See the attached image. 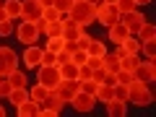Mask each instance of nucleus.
Returning <instances> with one entry per match:
<instances>
[{
    "mask_svg": "<svg viewBox=\"0 0 156 117\" xmlns=\"http://www.w3.org/2000/svg\"><path fill=\"white\" fill-rule=\"evenodd\" d=\"M86 3H91V5H99V3H101V0H86Z\"/></svg>",
    "mask_w": 156,
    "mask_h": 117,
    "instance_id": "nucleus-47",
    "label": "nucleus"
},
{
    "mask_svg": "<svg viewBox=\"0 0 156 117\" xmlns=\"http://www.w3.org/2000/svg\"><path fill=\"white\" fill-rule=\"evenodd\" d=\"M115 76H117V83H125V86H128L130 81H133V73H130V70H122V68H120V70H117Z\"/></svg>",
    "mask_w": 156,
    "mask_h": 117,
    "instance_id": "nucleus-36",
    "label": "nucleus"
},
{
    "mask_svg": "<svg viewBox=\"0 0 156 117\" xmlns=\"http://www.w3.org/2000/svg\"><path fill=\"white\" fill-rule=\"evenodd\" d=\"M62 81L60 70H57V65H39L37 68V83H42L44 89H57V83Z\"/></svg>",
    "mask_w": 156,
    "mask_h": 117,
    "instance_id": "nucleus-3",
    "label": "nucleus"
},
{
    "mask_svg": "<svg viewBox=\"0 0 156 117\" xmlns=\"http://www.w3.org/2000/svg\"><path fill=\"white\" fill-rule=\"evenodd\" d=\"M16 112H18V117H39V104L34 99H26L23 104L16 107Z\"/></svg>",
    "mask_w": 156,
    "mask_h": 117,
    "instance_id": "nucleus-15",
    "label": "nucleus"
},
{
    "mask_svg": "<svg viewBox=\"0 0 156 117\" xmlns=\"http://www.w3.org/2000/svg\"><path fill=\"white\" fill-rule=\"evenodd\" d=\"M8 99H11L13 104H16V107H18V104H23V101L29 99V89H26V86H21V89H11Z\"/></svg>",
    "mask_w": 156,
    "mask_h": 117,
    "instance_id": "nucleus-25",
    "label": "nucleus"
},
{
    "mask_svg": "<svg viewBox=\"0 0 156 117\" xmlns=\"http://www.w3.org/2000/svg\"><path fill=\"white\" fill-rule=\"evenodd\" d=\"M0 21H8V13H5V8L0 5Z\"/></svg>",
    "mask_w": 156,
    "mask_h": 117,
    "instance_id": "nucleus-45",
    "label": "nucleus"
},
{
    "mask_svg": "<svg viewBox=\"0 0 156 117\" xmlns=\"http://www.w3.org/2000/svg\"><path fill=\"white\" fill-rule=\"evenodd\" d=\"M8 34H13V21L8 18V21H0V37H8Z\"/></svg>",
    "mask_w": 156,
    "mask_h": 117,
    "instance_id": "nucleus-39",
    "label": "nucleus"
},
{
    "mask_svg": "<svg viewBox=\"0 0 156 117\" xmlns=\"http://www.w3.org/2000/svg\"><path fill=\"white\" fill-rule=\"evenodd\" d=\"M138 42H156V26H154V23H148V21H146L143 23V26H140L138 29Z\"/></svg>",
    "mask_w": 156,
    "mask_h": 117,
    "instance_id": "nucleus-20",
    "label": "nucleus"
},
{
    "mask_svg": "<svg viewBox=\"0 0 156 117\" xmlns=\"http://www.w3.org/2000/svg\"><path fill=\"white\" fill-rule=\"evenodd\" d=\"M5 78H8V83H11L13 89H21V86H26V83H29V81H26V73H21L18 68H16L13 73H8Z\"/></svg>",
    "mask_w": 156,
    "mask_h": 117,
    "instance_id": "nucleus-22",
    "label": "nucleus"
},
{
    "mask_svg": "<svg viewBox=\"0 0 156 117\" xmlns=\"http://www.w3.org/2000/svg\"><path fill=\"white\" fill-rule=\"evenodd\" d=\"M3 8H5V13H8V18H11V21L21 18V0H5V3H3Z\"/></svg>",
    "mask_w": 156,
    "mask_h": 117,
    "instance_id": "nucleus-21",
    "label": "nucleus"
},
{
    "mask_svg": "<svg viewBox=\"0 0 156 117\" xmlns=\"http://www.w3.org/2000/svg\"><path fill=\"white\" fill-rule=\"evenodd\" d=\"M96 89H99V83H96L94 78H89V81H78V91H86V94L94 96V94H96Z\"/></svg>",
    "mask_w": 156,
    "mask_h": 117,
    "instance_id": "nucleus-30",
    "label": "nucleus"
},
{
    "mask_svg": "<svg viewBox=\"0 0 156 117\" xmlns=\"http://www.w3.org/2000/svg\"><path fill=\"white\" fill-rule=\"evenodd\" d=\"M104 107L112 117H125V112H128V101H120V99H109Z\"/></svg>",
    "mask_w": 156,
    "mask_h": 117,
    "instance_id": "nucleus-17",
    "label": "nucleus"
},
{
    "mask_svg": "<svg viewBox=\"0 0 156 117\" xmlns=\"http://www.w3.org/2000/svg\"><path fill=\"white\" fill-rule=\"evenodd\" d=\"M16 39L18 42H23V44H34L39 39V29L34 21H21V26L16 29Z\"/></svg>",
    "mask_w": 156,
    "mask_h": 117,
    "instance_id": "nucleus-7",
    "label": "nucleus"
},
{
    "mask_svg": "<svg viewBox=\"0 0 156 117\" xmlns=\"http://www.w3.org/2000/svg\"><path fill=\"white\" fill-rule=\"evenodd\" d=\"M57 70H60V76L68 78V81H78V65H76L73 60L60 62V65H57Z\"/></svg>",
    "mask_w": 156,
    "mask_h": 117,
    "instance_id": "nucleus-18",
    "label": "nucleus"
},
{
    "mask_svg": "<svg viewBox=\"0 0 156 117\" xmlns=\"http://www.w3.org/2000/svg\"><path fill=\"white\" fill-rule=\"evenodd\" d=\"M47 94H50V89H44L42 83H37L34 89H29V99H34L37 104H42V101L47 99Z\"/></svg>",
    "mask_w": 156,
    "mask_h": 117,
    "instance_id": "nucleus-26",
    "label": "nucleus"
},
{
    "mask_svg": "<svg viewBox=\"0 0 156 117\" xmlns=\"http://www.w3.org/2000/svg\"><path fill=\"white\" fill-rule=\"evenodd\" d=\"M16 65H18L16 52H13L11 47H0V76L5 78L8 73H13V70H16Z\"/></svg>",
    "mask_w": 156,
    "mask_h": 117,
    "instance_id": "nucleus-8",
    "label": "nucleus"
},
{
    "mask_svg": "<svg viewBox=\"0 0 156 117\" xmlns=\"http://www.w3.org/2000/svg\"><path fill=\"white\" fill-rule=\"evenodd\" d=\"M128 101L130 104H138V107H148L154 101V94H151L148 83H140V81H130L128 83Z\"/></svg>",
    "mask_w": 156,
    "mask_h": 117,
    "instance_id": "nucleus-2",
    "label": "nucleus"
},
{
    "mask_svg": "<svg viewBox=\"0 0 156 117\" xmlns=\"http://www.w3.org/2000/svg\"><path fill=\"white\" fill-rule=\"evenodd\" d=\"M133 3H135V5H148L151 0H133Z\"/></svg>",
    "mask_w": 156,
    "mask_h": 117,
    "instance_id": "nucleus-46",
    "label": "nucleus"
},
{
    "mask_svg": "<svg viewBox=\"0 0 156 117\" xmlns=\"http://www.w3.org/2000/svg\"><path fill=\"white\" fill-rule=\"evenodd\" d=\"M57 94H60V99L65 101V104H70V99L78 94V81H68V78H62L60 83H57Z\"/></svg>",
    "mask_w": 156,
    "mask_h": 117,
    "instance_id": "nucleus-12",
    "label": "nucleus"
},
{
    "mask_svg": "<svg viewBox=\"0 0 156 117\" xmlns=\"http://www.w3.org/2000/svg\"><path fill=\"white\" fill-rule=\"evenodd\" d=\"M104 42H101V39H91V42H89V47H86V55H89V57H101V55H104Z\"/></svg>",
    "mask_w": 156,
    "mask_h": 117,
    "instance_id": "nucleus-23",
    "label": "nucleus"
},
{
    "mask_svg": "<svg viewBox=\"0 0 156 117\" xmlns=\"http://www.w3.org/2000/svg\"><path fill=\"white\" fill-rule=\"evenodd\" d=\"M42 18H44V21H60V11H57L55 5H50V8H44V11H42Z\"/></svg>",
    "mask_w": 156,
    "mask_h": 117,
    "instance_id": "nucleus-32",
    "label": "nucleus"
},
{
    "mask_svg": "<svg viewBox=\"0 0 156 117\" xmlns=\"http://www.w3.org/2000/svg\"><path fill=\"white\" fill-rule=\"evenodd\" d=\"M42 3L39 0H21V21H42Z\"/></svg>",
    "mask_w": 156,
    "mask_h": 117,
    "instance_id": "nucleus-6",
    "label": "nucleus"
},
{
    "mask_svg": "<svg viewBox=\"0 0 156 117\" xmlns=\"http://www.w3.org/2000/svg\"><path fill=\"white\" fill-rule=\"evenodd\" d=\"M0 78H3V76H0Z\"/></svg>",
    "mask_w": 156,
    "mask_h": 117,
    "instance_id": "nucleus-51",
    "label": "nucleus"
},
{
    "mask_svg": "<svg viewBox=\"0 0 156 117\" xmlns=\"http://www.w3.org/2000/svg\"><path fill=\"white\" fill-rule=\"evenodd\" d=\"M96 101H109V99H115V89H112V86H107V83H99V89H96Z\"/></svg>",
    "mask_w": 156,
    "mask_h": 117,
    "instance_id": "nucleus-24",
    "label": "nucleus"
},
{
    "mask_svg": "<svg viewBox=\"0 0 156 117\" xmlns=\"http://www.w3.org/2000/svg\"><path fill=\"white\" fill-rule=\"evenodd\" d=\"M70 104H73V109H76V112H91V109H94V104H96V96L86 94V91H78V94L70 99Z\"/></svg>",
    "mask_w": 156,
    "mask_h": 117,
    "instance_id": "nucleus-11",
    "label": "nucleus"
},
{
    "mask_svg": "<svg viewBox=\"0 0 156 117\" xmlns=\"http://www.w3.org/2000/svg\"><path fill=\"white\" fill-rule=\"evenodd\" d=\"M101 3H117V0H101Z\"/></svg>",
    "mask_w": 156,
    "mask_h": 117,
    "instance_id": "nucleus-49",
    "label": "nucleus"
},
{
    "mask_svg": "<svg viewBox=\"0 0 156 117\" xmlns=\"http://www.w3.org/2000/svg\"><path fill=\"white\" fill-rule=\"evenodd\" d=\"M52 5L60 11V16H68L70 8H73V0H52Z\"/></svg>",
    "mask_w": 156,
    "mask_h": 117,
    "instance_id": "nucleus-31",
    "label": "nucleus"
},
{
    "mask_svg": "<svg viewBox=\"0 0 156 117\" xmlns=\"http://www.w3.org/2000/svg\"><path fill=\"white\" fill-rule=\"evenodd\" d=\"M120 47H122L125 55H138V52H140V42H138V39H133V37H128Z\"/></svg>",
    "mask_w": 156,
    "mask_h": 117,
    "instance_id": "nucleus-27",
    "label": "nucleus"
},
{
    "mask_svg": "<svg viewBox=\"0 0 156 117\" xmlns=\"http://www.w3.org/2000/svg\"><path fill=\"white\" fill-rule=\"evenodd\" d=\"M62 50H65L68 55H73V52L78 50V42H65V44H62Z\"/></svg>",
    "mask_w": 156,
    "mask_h": 117,
    "instance_id": "nucleus-44",
    "label": "nucleus"
},
{
    "mask_svg": "<svg viewBox=\"0 0 156 117\" xmlns=\"http://www.w3.org/2000/svg\"><path fill=\"white\" fill-rule=\"evenodd\" d=\"M91 39H94V37H91V34H81V39H78V47H81V50H86V47H89V42H91Z\"/></svg>",
    "mask_w": 156,
    "mask_h": 117,
    "instance_id": "nucleus-42",
    "label": "nucleus"
},
{
    "mask_svg": "<svg viewBox=\"0 0 156 117\" xmlns=\"http://www.w3.org/2000/svg\"><path fill=\"white\" fill-rule=\"evenodd\" d=\"M0 117H5V109H3V107H0Z\"/></svg>",
    "mask_w": 156,
    "mask_h": 117,
    "instance_id": "nucleus-48",
    "label": "nucleus"
},
{
    "mask_svg": "<svg viewBox=\"0 0 156 117\" xmlns=\"http://www.w3.org/2000/svg\"><path fill=\"white\" fill-rule=\"evenodd\" d=\"M11 89H13V86L8 83V78H0V96H8V94H11Z\"/></svg>",
    "mask_w": 156,
    "mask_h": 117,
    "instance_id": "nucleus-41",
    "label": "nucleus"
},
{
    "mask_svg": "<svg viewBox=\"0 0 156 117\" xmlns=\"http://www.w3.org/2000/svg\"><path fill=\"white\" fill-rule=\"evenodd\" d=\"M115 5H117V11H120V13H128V11H135V3H133V0H117Z\"/></svg>",
    "mask_w": 156,
    "mask_h": 117,
    "instance_id": "nucleus-37",
    "label": "nucleus"
},
{
    "mask_svg": "<svg viewBox=\"0 0 156 117\" xmlns=\"http://www.w3.org/2000/svg\"><path fill=\"white\" fill-rule=\"evenodd\" d=\"M68 18H70L73 23H78V26L86 29L89 23L96 21V5H91V3H86V0H78V3H73Z\"/></svg>",
    "mask_w": 156,
    "mask_h": 117,
    "instance_id": "nucleus-1",
    "label": "nucleus"
},
{
    "mask_svg": "<svg viewBox=\"0 0 156 117\" xmlns=\"http://www.w3.org/2000/svg\"><path fill=\"white\" fill-rule=\"evenodd\" d=\"M62 104H65V101H62V99H60V94H57V91L52 89L50 94H47V99L42 101L39 107H47V109H55V112H60V109H62Z\"/></svg>",
    "mask_w": 156,
    "mask_h": 117,
    "instance_id": "nucleus-19",
    "label": "nucleus"
},
{
    "mask_svg": "<svg viewBox=\"0 0 156 117\" xmlns=\"http://www.w3.org/2000/svg\"><path fill=\"white\" fill-rule=\"evenodd\" d=\"M86 57H89V55H86V50H81V47H78V50L70 55V60L76 62V65H83V62H86Z\"/></svg>",
    "mask_w": 156,
    "mask_h": 117,
    "instance_id": "nucleus-38",
    "label": "nucleus"
},
{
    "mask_svg": "<svg viewBox=\"0 0 156 117\" xmlns=\"http://www.w3.org/2000/svg\"><path fill=\"white\" fill-rule=\"evenodd\" d=\"M86 65L91 70H96V68H101V57H86Z\"/></svg>",
    "mask_w": 156,
    "mask_h": 117,
    "instance_id": "nucleus-43",
    "label": "nucleus"
},
{
    "mask_svg": "<svg viewBox=\"0 0 156 117\" xmlns=\"http://www.w3.org/2000/svg\"><path fill=\"white\" fill-rule=\"evenodd\" d=\"M138 55H122V57H120V68H122V70H130V73H133L135 70V65H138Z\"/></svg>",
    "mask_w": 156,
    "mask_h": 117,
    "instance_id": "nucleus-28",
    "label": "nucleus"
},
{
    "mask_svg": "<svg viewBox=\"0 0 156 117\" xmlns=\"http://www.w3.org/2000/svg\"><path fill=\"white\" fill-rule=\"evenodd\" d=\"M117 18H120V11H117L115 3H99L96 5V21L94 23H101V26L109 29L112 23H117Z\"/></svg>",
    "mask_w": 156,
    "mask_h": 117,
    "instance_id": "nucleus-4",
    "label": "nucleus"
},
{
    "mask_svg": "<svg viewBox=\"0 0 156 117\" xmlns=\"http://www.w3.org/2000/svg\"><path fill=\"white\" fill-rule=\"evenodd\" d=\"M117 21H120V23H122V26L128 29L130 34H133V31H138V29L146 23V18L140 16L138 11H128V13H120V18H117Z\"/></svg>",
    "mask_w": 156,
    "mask_h": 117,
    "instance_id": "nucleus-10",
    "label": "nucleus"
},
{
    "mask_svg": "<svg viewBox=\"0 0 156 117\" xmlns=\"http://www.w3.org/2000/svg\"><path fill=\"white\" fill-rule=\"evenodd\" d=\"M154 57H148L146 62H138L133 70V78L135 81H140V83H154V78H156V65H154Z\"/></svg>",
    "mask_w": 156,
    "mask_h": 117,
    "instance_id": "nucleus-5",
    "label": "nucleus"
},
{
    "mask_svg": "<svg viewBox=\"0 0 156 117\" xmlns=\"http://www.w3.org/2000/svg\"><path fill=\"white\" fill-rule=\"evenodd\" d=\"M73 3H78V0H73Z\"/></svg>",
    "mask_w": 156,
    "mask_h": 117,
    "instance_id": "nucleus-50",
    "label": "nucleus"
},
{
    "mask_svg": "<svg viewBox=\"0 0 156 117\" xmlns=\"http://www.w3.org/2000/svg\"><path fill=\"white\" fill-rule=\"evenodd\" d=\"M44 34H47V37H60V34H62V23L60 21H47V26H44Z\"/></svg>",
    "mask_w": 156,
    "mask_h": 117,
    "instance_id": "nucleus-29",
    "label": "nucleus"
},
{
    "mask_svg": "<svg viewBox=\"0 0 156 117\" xmlns=\"http://www.w3.org/2000/svg\"><path fill=\"white\" fill-rule=\"evenodd\" d=\"M128 37H130V31H128V29H125L120 21L109 26V42H115V44H122V42H125Z\"/></svg>",
    "mask_w": 156,
    "mask_h": 117,
    "instance_id": "nucleus-14",
    "label": "nucleus"
},
{
    "mask_svg": "<svg viewBox=\"0 0 156 117\" xmlns=\"http://www.w3.org/2000/svg\"><path fill=\"white\" fill-rule=\"evenodd\" d=\"M101 68H104L107 73H117L120 70V57H117L115 52H104V55H101Z\"/></svg>",
    "mask_w": 156,
    "mask_h": 117,
    "instance_id": "nucleus-16",
    "label": "nucleus"
},
{
    "mask_svg": "<svg viewBox=\"0 0 156 117\" xmlns=\"http://www.w3.org/2000/svg\"><path fill=\"white\" fill-rule=\"evenodd\" d=\"M62 44H65V39H62V37H52L50 42H47L44 50H50V52H60V50H62Z\"/></svg>",
    "mask_w": 156,
    "mask_h": 117,
    "instance_id": "nucleus-33",
    "label": "nucleus"
},
{
    "mask_svg": "<svg viewBox=\"0 0 156 117\" xmlns=\"http://www.w3.org/2000/svg\"><path fill=\"white\" fill-rule=\"evenodd\" d=\"M60 23H62V34H60V37L65 39V42H78V39H81V34L86 31L83 26H78V23H73L70 18H68V16H62V18H60Z\"/></svg>",
    "mask_w": 156,
    "mask_h": 117,
    "instance_id": "nucleus-9",
    "label": "nucleus"
},
{
    "mask_svg": "<svg viewBox=\"0 0 156 117\" xmlns=\"http://www.w3.org/2000/svg\"><path fill=\"white\" fill-rule=\"evenodd\" d=\"M140 50H146V55H148V57L156 55V44H154V42H140Z\"/></svg>",
    "mask_w": 156,
    "mask_h": 117,
    "instance_id": "nucleus-40",
    "label": "nucleus"
},
{
    "mask_svg": "<svg viewBox=\"0 0 156 117\" xmlns=\"http://www.w3.org/2000/svg\"><path fill=\"white\" fill-rule=\"evenodd\" d=\"M42 65H57V52L42 50Z\"/></svg>",
    "mask_w": 156,
    "mask_h": 117,
    "instance_id": "nucleus-35",
    "label": "nucleus"
},
{
    "mask_svg": "<svg viewBox=\"0 0 156 117\" xmlns=\"http://www.w3.org/2000/svg\"><path fill=\"white\" fill-rule=\"evenodd\" d=\"M112 89H115V99H120V101H128V86H125V83H115Z\"/></svg>",
    "mask_w": 156,
    "mask_h": 117,
    "instance_id": "nucleus-34",
    "label": "nucleus"
},
{
    "mask_svg": "<svg viewBox=\"0 0 156 117\" xmlns=\"http://www.w3.org/2000/svg\"><path fill=\"white\" fill-rule=\"evenodd\" d=\"M23 62H26V68H34V70H37V68L42 65V50L34 47V44H29L26 52H23Z\"/></svg>",
    "mask_w": 156,
    "mask_h": 117,
    "instance_id": "nucleus-13",
    "label": "nucleus"
}]
</instances>
